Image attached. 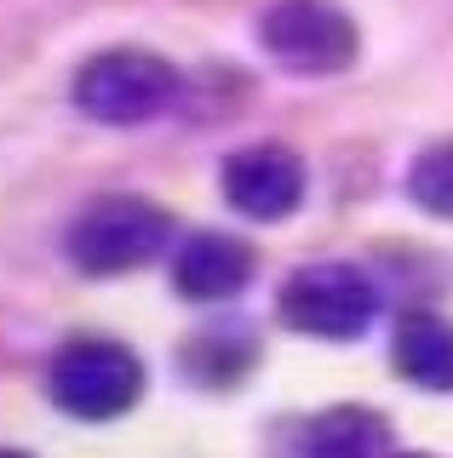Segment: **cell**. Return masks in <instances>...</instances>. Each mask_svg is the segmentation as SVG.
Instances as JSON below:
<instances>
[{
    "label": "cell",
    "instance_id": "1",
    "mask_svg": "<svg viewBox=\"0 0 453 458\" xmlns=\"http://www.w3.org/2000/svg\"><path fill=\"white\" fill-rule=\"evenodd\" d=\"M47 395L58 401L69 419H121L144 395V361L115 338H75L52 355L47 367Z\"/></svg>",
    "mask_w": 453,
    "mask_h": 458
},
{
    "label": "cell",
    "instance_id": "2",
    "mask_svg": "<svg viewBox=\"0 0 453 458\" xmlns=\"http://www.w3.org/2000/svg\"><path fill=\"white\" fill-rule=\"evenodd\" d=\"M173 235V218L161 207L138 195H104L69 224V258L87 276H126V269H144L155 252Z\"/></svg>",
    "mask_w": 453,
    "mask_h": 458
},
{
    "label": "cell",
    "instance_id": "3",
    "mask_svg": "<svg viewBox=\"0 0 453 458\" xmlns=\"http://www.w3.org/2000/svg\"><path fill=\"white\" fill-rule=\"evenodd\" d=\"M259 47L293 75H338L356 64V23L333 0H276L259 18Z\"/></svg>",
    "mask_w": 453,
    "mask_h": 458
},
{
    "label": "cell",
    "instance_id": "4",
    "mask_svg": "<svg viewBox=\"0 0 453 458\" xmlns=\"http://www.w3.org/2000/svg\"><path fill=\"white\" fill-rule=\"evenodd\" d=\"M173 98H178V69L155 52H104L75 75L81 114H92L104 126L155 121Z\"/></svg>",
    "mask_w": 453,
    "mask_h": 458
},
{
    "label": "cell",
    "instance_id": "5",
    "mask_svg": "<svg viewBox=\"0 0 453 458\" xmlns=\"http://www.w3.org/2000/svg\"><path fill=\"white\" fill-rule=\"evenodd\" d=\"M379 315V286L356 264H304L281 286V321L310 338H356Z\"/></svg>",
    "mask_w": 453,
    "mask_h": 458
},
{
    "label": "cell",
    "instance_id": "6",
    "mask_svg": "<svg viewBox=\"0 0 453 458\" xmlns=\"http://www.w3.org/2000/svg\"><path fill=\"white\" fill-rule=\"evenodd\" d=\"M218 183H224V200H230L242 218L276 224L304 200V161L287 143H247V149H235L230 161H224Z\"/></svg>",
    "mask_w": 453,
    "mask_h": 458
},
{
    "label": "cell",
    "instance_id": "7",
    "mask_svg": "<svg viewBox=\"0 0 453 458\" xmlns=\"http://www.w3.org/2000/svg\"><path fill=\"white\" fill-rule=\"evenodd\" d=\"M252 281V247L235 235H218V229H201L190 235L173 258V286L195 304H218V298H235Z\"/></svg>",
    "mask_w": 453,
    "mask_h": 458
},
{
    "label": "cell",
    "instance_id": "8",
    "mask_svg": "<svg viewBox=\"0 0 453 458\" xmlns=\"http://www.w3.org/2000/svg\"><path fill=\"white\" fill-rule=\"evenodd\" d=\"M390 355H396V372L419 390H453V321L442 315H402L396 321V338H390Z\"/></svg>",
    "mask_w": 453,
    "mask_h": 458
},
{
    "label": "cell",
    "instance_id": "9",
    "mask_svg": "<svg viewBox=\"0 0 453 458\" xmlns=\"http://www.w3.org/2000/svg\"><path fill=\"white\" fill-rule=\"evenodd\" d=\"M299 458H390V424L367 407H333L299 429Z\"/></svg>",
    "mask_w": 453,
    "mask_h": 458
},
{
    "label": "cell",
    "instance_id": "10",
    "mask_svg": "<svg viewBox=\"0 0 453 458\" xmlns=\"http://www.w3.org/2000/svg\"><path fill=\"white\" fill-rule=\"evenodd\" d=\"M407 195L419 200L431 218H453V138L431 143L407 172Z\"/></svg>",
    "mask_w": 453,
    "mask_h": 458
},
{
    "label": "cell",
    "instance_id": "11",
    "mask_svg": "<svg viewBox=\"0 0 453 458\" xmlns=\"http://www.w3.org/2000/svg\"><path fill=\"white\" fill-rule=\"evenodd\" d=\"M390 458H396V453H390ZM402 458H431V453H402Z\"/></svg>",
    "mask_w": 453,
    "mask_h": 458
},
{
    "label": "cell",
    "instance_id": "12",
    "mask_svg": "<svg viewBox=\"0 0 453 458\" xmlns=\"http://www.w3.org/2000/svg\"><path fill=\"white\" fill-rule=\"evenodd\" d=\"M0 458H30V453H0Z\"/></svg>",
    "mask_w": 453,
    "mask_h": 458
}]
</instances>
